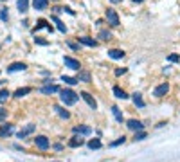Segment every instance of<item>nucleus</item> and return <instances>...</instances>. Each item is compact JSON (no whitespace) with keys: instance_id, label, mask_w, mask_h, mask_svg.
<instances>
[{"instance_id":"f257e3e1","label":"nucleus","mask_w":180,"mask_h":162,"mask_svg":"<svg viewBox=\"0 0 180 162\" xmlns=\"http://www.w3.org/2000/svg\"><path fill=\"white\" fill-rule=\"evenodd\" d=\"M60 99H61V103L65 104V106H72V104L78 103L79 95L74 92V90H70V88H61V90H60Z\"/></svg>"},{"instance_id":"f03ea898","label":"nucleus","mask_w":180,"mask_h":162,"mask_svg":"<svg viewBox=\"0 0 180 162\" xmlns=\"http://www.w3.org/2000/svg\"><path fill=\"white\" fill-rule=\"evenodd\" d=\"M104 16H106V22H108L112 27H117V25L121 24V18H119V15H117V11L112 9V7H108V9H106Z\"/></svg>"},{"instance_id":"7ed1b4c3","label":"nucleus","mask_w":180,"mask_h":162,"mask_svg":"<svg viewBox=\"0 0 180 162\" xmlns=\"http://www.w3.org/2000/svg\"><path fill=\"white\" fill-rule=\"evenodd\" d=\"M63 63H65V67H69V69H72V70H81L79 60L72 58V56H65V58H63Z\"/></svg>"},{"instance_id":"20e7f679","label":"nucleus","mask_w":180,"mask_h":162,"mask_svg":"<svg viewBox=\"0 0 180 162\" xmlns=\"http://www.w3.org/2000/svg\"><path fill=\"white\" fill-rule=\"evenodd\" d=\"M34 144H36V148L41 149V151H45V149L50 148V142H49V139H47L45 135H38V137L34 139Z\"/></svg>"},{"instance_id":"39448f33","label":"nucleus","mask_w":180,"mask_h":162,"mask_svg":"<svg viewBox=\"0 0 180 162\" xmlns=\"http://www.w3.org/2000/svg\"><path fill=\"white\" fill-rule=\"evenodd\" d=\"M167 92H169V85H167V83H160V85L155 86L153 95H155V97H164Z\"/></svg>"},{"instance_id":"423d86ee","label":"nucleus","mask_w":180,"mask_h":162,"mask_svg":"<svg viewBox=\"0 0 180 162\" xmlns=\"http://www.w3.org/2000/svg\"><path fill=\"white\" fill-rule=\"evenodd\" d=\"M61 88H60V86L58 85H54V83H50V85H43V86H41V88H40V92L41 94H45V95H50V94H58Z\"/></svg>"},{"instance_id":"0eeeda50","label":"nucleus","mask_w":180,"mask_h":162,"mask_svg":"<svg viewBox=\"0 0 180 162\" xmlns=\"http://www.w3.org/2000/svg\"><path fill=\"white\" fill-rule=\"evenodd\" d=\"M27 69V65L25 63H22V61H15V63H11L7 67V74H11V72H22V70H25Z\"/></svg>"},{"instance_id":"6e6552de","label":"nucleus","mask_w":180,"mask_h":162,"mask_svg":"<svg viewBox=\"0 0 180 162\" xmlns=\"http://www.w3.org/2000/svg\"><path fill=\"white\" fill-rule=\"evenodd\" d=\"M34 130H36V124H27V126H24L22 130H20L16 137H18V139H25L27 135H31V133H33Z\"/></svg>"},{"instance_id":"1a4fd4ad","label":"nucleus","mask_w":180,"mask_h":162,"mask_svg":"<svg viewBox=\"0 0 180 162\" xmlns=\"http://www.w3.org/2000/svg\"><path fill=\"white\" fill-rule=\"evenodd\" d=\"M126 126H128L130 130H133V132H142L144 130V124L141 121H137V119H130V121L126 123Z\"/></svg>"},{"instance_id":"9d476101","label":"nucleus","mask_w":180,"mask_h":162,"mask_svg":"<svg viewBox=\"0 0 180 162\" xmlns=\"http://www.w3.org/2000/svg\"><path fill=\"white\" fill-rule=\"evenodd\" d=\"M78 43H83L87 47H97V41L90 36H78Z\"/></svg>"},{"instance_id":"9b49d317","label":"nucleus","mask_w":180,"mask_h":162,"mask_svg":"<svg viewBox=\"0 0 180 162\" xmlns=\"http://www.w3.org/2000/svg\"><path fill=\"white\" fill-rule=\"evenodd\" d=\"M15 132V126L11 124V123H7V124H2L0 126V137H9Z\"/></svg>"},{"instance_id":"f8f14e48","label":"nucleus","mask_w":180,"mask_h":162,"mask_svg":"<svg viewBox=\"0 0 180 162\" xmlns=\"http://www.w3.org/2000/svg\"><path fill=\"white\" fill-rule=\"evenodd\" d=\"M79 95L83 97L85 101H87V104H88V106L92 108V110H96V108H97V103H96V99H94V97H92V95H90L88 92H81Z\"/></svg>"},{"instance_id":"ddd939ff","label":"nucleus","mask_w":180,"mask_h":162,"mask_svg":"<svg viewBox=\"0 0 180 162\" xmlns=\"http://www.w3.org/2000/svg\"><path fill=\"white\" fill-rule=\"evenodd\" d=\"M74 133H79V135H90L92 133V128L87 124H79V126H74Z\"/></svg>"},{"instance_id":"4468645a","label":"nucleus","mask_w":180,"mask_h":162,"mask_svg":"<svg viewBox=\"0 0 180 162\" xmlns=\"http://www.w3.org/2000/svg\"><path fill=\"white\" fill-rule=\"evenodd\" d=\"M40 29H47V31H50V32H52V25L49 24L47 20H43V18H40V20H38V24H36V27L33 29V32H36V31H40Z\"/></svg>"},{"instance_id":"2eb2a0df","label":"nucleus","mask_w":180,"mask_h":162,"mask_svg":"<svg viewBox=\"0 0 180 162\" xmlns=\"http://www.w3.org/2000/svg\"><path fill=\"white\" fill-rule=\"evenodd\" d=\"M83 144H85V140H83V137L78 135V133L69 140V146H70V148H79V146H83Z\"/></svg>"},{"instance_id":"dca6fc26","label":"nucleus","mask_w":180,"mask_h":162,"mask_svg":"<svg viewBox=\"0 0 180 162\" xmlns=\"http://www.w3.org/2000/svg\"><path fill=\"white\" fill-rule=\"evenodd\" d=\"M112 92H113V95L117 97V99H128V97H130V95L126 94V92H124V90L121 88V86H117V85H115L113 88H112Z\"/></svg>"},{"instance_id":"f3484780","label":"nucleus","mask_w":180,"mask_h":162,"mask_svg":"<svg viewBox=\"0 0 180 162\" xmlns=\"http://www.w3.org/2000/svg\"><path fill=\"white\" fill-rule=\"evenodd\" d=\"M50 20L56 24V29H58L60 32H63V34H65V32H67V27H65V24H63V22H61V20H60L56 15H52V16H50Z\"/></svg>"},{"instance_id":"a211bd4d","label":"nucleus","mask_w":180,"mask_h":162,"mask_svg":"<svg viewBox=\"0 0 180 162\" xmlns=\"http://www.w3.org/2000/svg\"><path fill=\"white\" fill-rule=\"evenodd\" d=\"M16 9H18L20 15L27 13V9H29V0H18V2H16Z\"/></svg>"},{"instance_id":"6ab92c4d","label":"nucleus","mask_w":180,"mask_h":162,"mask_svg":"<svg viewBox=\"0 0 180 162\" xmlns=\"http://www.w3.org/2000/svg\"><path fill=\"white\" fill-rule=\"evenodd\" d=\"M108 56H110L112 60H123V58H124V52H123L121 49H110V50H108Z\"/></svg>"},{"instance_id":"aec40b11","label":"nucleus","mask_w":180,"mask_h":162,"mask_svg":"<svg viewBox=\"0 0 180 162\" xmlns=\"http://www.w3.org/2000/svg\"><path fill=\"white\" fill-rule=\"evenodd\" d=\"M132 99H133V104H135L137 108H144V99H142V94L135 92V94L132 95Z\"/></svg>"},{"instance_id":"412c9836","label":"nucleus","mask_w":180,"mask_h":162,"mask_svg":"<svg viewBox=\"0 0 180 162\" xmlns=\"http://www.w3.org/2000/svg\"><path fill=\"white\" fill-rule=\"evenodd\" d=\"M47 6H49V0H33V7L36 11H43L47 9Z\"/></svg>"},{"instance_id":"4be33fe9","label":"nucleus","mask_w":180,"mask_h":162,"mask_svg":"<svg viewBox=\"0 0 180 162\" xmlns=\"http://www.w3.org/2000/svg\"><path fill=\"white\" fill-rule=\"evenodd\" d=\"M97 38L103 40V41H108V40H112V32H110L108 29H101L99 34H97Z\"/></svg>"},{"instance_id":"5701e85b","label":"nucleus","mask_w":180,"mask_h":162,"mask_svg":"<svg viewBox=\"0 0 180 162\" xmlns=\"http://www.w3.org/2000/svg\"><path fill=\"white\" fill-rule=\"evenodd\" d=\"M54 110H56V114H58L61 119H69V117H70V112L65 110V108H61V106H54Z\"/></svg>"},{"instance_id":"b1692460","label":"nucleus","mask_w":180,"mask_h":162,"mask_svg":"<svg viewBox=\"0 0 180 162\" xmlns=\"http://www.w3.org/2000/svg\"><path fill=\"white\" fill-rule=\"evenodd\" d=\"M27 94H31V88H29V86H24V88H18L13 95H15V97H24V95H27Z\"/></svg>"},{"instance_id":"393cba45","label":"nucleus","mask_w":180,"mask_h":162,"mask_svg":"<svg viewBox=\"0 0 180 162\" xmlns=\"http://www.w3.org/2000/svg\"><path fill=\"white\" fill-rule=\"evenodd\" d=\"M101 146H103V144H101L99 139H90V140H88V148H90V149H99Z\"/></svg>"},{"instance_id":"a878e982","label":"nucleus","mask_w":180,"mask_h":162,"mask_svg":"<svg viewBox=\"0 0 180 162\" xmlns=\"http://www.w3.org/2000/svg\"><path fill=\"white\" fill-rule=\"evenodd\" d=\"M9 97H11V92H9L7 88H4V90H0V104L2 103H6Z\"/></svg>"},{"instance_id":"bb28decb","label":"nucleus","mask_w":180,"mask_h":162,"mask_svg":"<svg viewBox=\"0 0 180 162\" xmlns=\"http://www.w3.org/2000/svg\"><path fill=\"white\" fill-rule=\"evenodd\" d=\"M112 114H113V117H115V119H117V121H119V123H123V119H124V117H123V112L119 110V108H117V106H112Z\"/></svg>"},{"instance_id":"cd10ccee","label":"nucleus","mask_w":180,"mask_h":162,"mask_svg":"<svg viewBox=\"0 0 180 162\" xmlns=\"http://www.w3.org/2000/svg\"><path fill=\"white\" fill-rule=\"evenodd\" d=\"M76 79L83 81V83H90V72H79V76H78Z\"/></svg>"},{"instance_id":"c85d7f7f","label":"nucleus","mask_w":180,"mask_h":162,"mask_svg":"<svg viewBox=\"0 0 180 162\" xmlns=\"http://www.w3.org/2000/svg\"><path fill=\"white\" fill-rule=\"evenodd\" d=\"M61 81L65 83V85H70V86H72V85H76V83H79L76 78H70V76H61Z\"/></svg>"},{"instance_id":"c756f323","label":"nucleus","mask_w":180,"mask_h":162,"mask_svg":"<svg viewBox=\"0 0 180 162\" xmlns=\"http://www.w3.org/2000/svg\"><path fill=\"white\" fill-rule=\"evenodd\" d=\"M0 20H2V22H7V20H9V13H7L6 7L0 9Z\"/></svg>"},{"instance_id":"7c9ffc66","label":"nucleus","mask_w":180,"mask_h":162,"mask_svg":"<svg viewBox=\"0 0 180 162\" xmlns=\"http://www.w3.org/2000/svg\"><path fill=\"white\" fill-rule=\"evenodd\" d=\"M124 140H126V137L123 135V137H119L117 140H113V142H110V146H112V148H115V146H121V144H124Z\"/></svg>"},{"instance_id":"2f4dec72","label":"nucleus","mask_w":180,"mask_h":162,"mask_svg":"<svg viewBox=\"0 0 180 162\" xmlns=\"http://www.w3.org/2000/svg\"><path fill=\"white\" fill-rule=\"evenodd\" d=\"M67 45H69L72 50H79V43H76V41H70V40H67Z\"/></svg>"},{"instance_id":"473e14b6","label":"nucleus","mask_w":180,"mask_h":162,"mask_svg":"<svg viewBox=\"0 0 180 162\" xmlns=\"http://www.w3.org/2000/svg\"><path fill=\"white\" fill-rule=\"evenodd\" d=\"M6 117H7V110L0 106V123H4V121H6Z\"/></svg>"},{"instance_id":"72a5a7b5","label":"nucleus","mask_w":180,"mask_h":162,"mask_svg":"<svg viewBox=\"0 0 180 162\" xmlns=\"http://www.w3.org/2000/svg\"><path fill=\"white\" fill-rule=\"evenodd\" d=\"M167 61L176 63V61H180V56H178V54H169V56H167Z\"/></svg>"},{"instance_id":"f704fd0d","label":"nucleus","mask_w":180,"mask_h":162,"mask_svg":"<svg viewBox=\"0 0 180 162\" xmlns=\"http://www.w3.org/2000/svg\"><path fill=\"white\" fill-rule=\"evenodd\" d=\"M34 43H38V45H49V40H43V38H34Z\"/></svg>"},{"instance_id":"c9c22d12","label":"nucleus","mask_w":180,"mask_h":162,"mask_svg":"<svg viewBox=\"0 0 180 162\" xmlns=\"http://www.w3.org/2000/svg\"><path fill=\"white\" fill-rule=\"evenodd\" d=\"M144 139H146L144 132H135V140H144Z\"/></svg>"},{"instance_id":"e433bc0d","label":"nucleus","mask_w":180,"mask_h":162,"mask_svg":"<svg viewBox=\"0 0 180 162\" xmlns=\"http://www.w3.org/2000/svg\"><path fill=\"white\" fill-rule=\"evenodd\" d=\"M124 72H126V69H124V67H123V69H117V70H115V76H123Z\"/></svg>"},{"instance_id":"4c0bfd02","label":"nucleus","mask_w":180,"mask_h":162,"mask_svg":"<svg viewBox=\"0 0 180 162\" xmlns=\"http://www.w3.org/2000/svg\"><path fill=\"white\" fill-rule=\"evenodd\" d=\"M112 4H119V2H123V0H110Z\"/></svg>"},{"instance_id":"58836bf2","label":"nucleus","mask_w":180,"mask_h":162,"mask_svg":"<svg viewBox=\"0 0 180 162\" xmlns=\"http://www.w3.org/2000/svg\"><path fill=\"white\" fill-rule=\"evenodd\" d=\"M133 2H135V4H141V2H144V0H133Z\"/></svg>"},{"instance_id":"ea45409f","label":"nucleus","mask_w":180,"mask_h":162,"mask_svg":"<svg viewBox=\"0 0 180 162\" xmlns=\"http://www.w3.org/2000/svg\"><path fill=\"white\" fill-rule=\"evenodd\" d=\"M4 83H6V81H4V79H0V85H4Z\"/></svg>"},{"instance_id":"a19ab883","label":"nucleus","mask_w":180,"mask_h":162,"mask_svg":"<svg viewBox=\"0 0 180 162\" xmlns=\"http://www.w3.org/2000/svg\"><path fill=\"white\" fill-rule=\"evenodd\" d=\"M0 2H4V0H0Z\"/></svg>"},{"instance_id":"79ce46f5","label":"nucleus","mask_w":180,"mask_h":162,"mask_svg":"<svg viewBox=\"0 0 180 162\" xmlns=\"http://www.w3.org/2000/svg\"><path fill=\"white\" fill-rule=\"evenodd\" d=\"M0 49H2V45H0Z\"/></svg>"},{"instance_id":"37998d69","label":"nucleus","mask_w":180,"mask_h":162,"mask_svg":"<svg viewBox=\"0 0 180 162\" xmlns=\"http://www.w3.org/2000/svg\"><path fill=\"white\" fill-rule=\"evenodd\" d=\"M54 2H58V0H54Z\"/></svg>"}]
</instances>
